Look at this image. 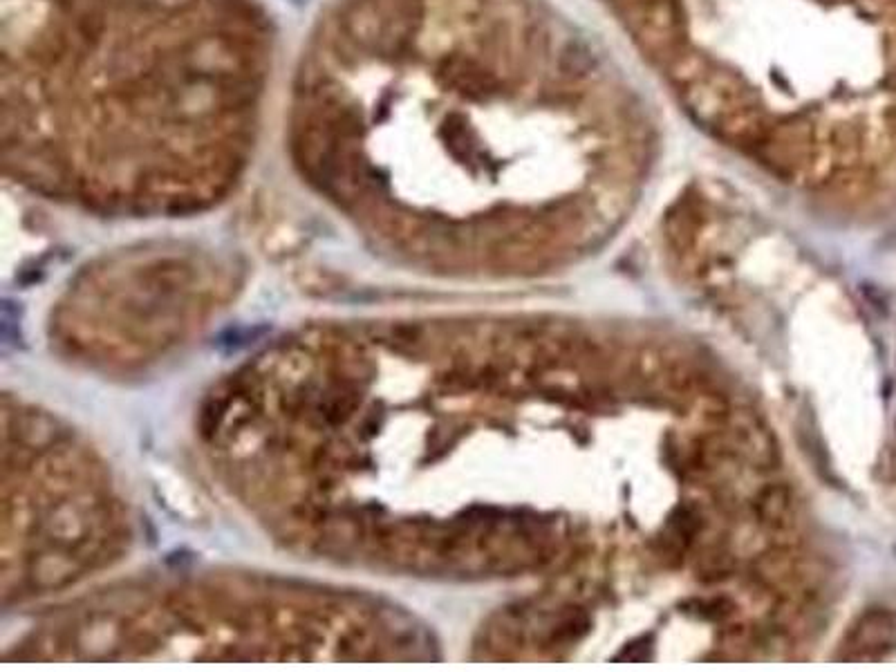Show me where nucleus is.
I'll return each instance as SVG.
<instances>
[{
	"mask_svg": "<svg viewBox=\"0 0 896 672\" xmlns=\"http://www.w3.org/2000/svg\"><path fill=\"white\" fill-rule=\"evenodd\" d=\"M612 7L641 50L655 61L666 65L686 48V14L681 0H614Z\"/></svg>",
	"mask_w": 896,
	"mask_h": 672,
	"instance_id": "f257e3e1",
	"label": "nucleus"
},
{
	"mask_svg": "<svg viewBox=\"0 0 896 672\" xmlns=\"http://www.w3.org/2000/svg\"><path fill=\"white\" fill-rule=\"evenodd\" d=\"M608 3H610V5H612V3H614V0H608Z\"/></svg>",
	"mask_w": 896,
	"mask_h": 672,
	"instance_id": "7ed1b4c3",
	"label": "nucleus"
},
{
	"mask_svg": "<svg viewBox=\"0 0 896 672\" xmlns=\"http://www.w3.org/2000/svg\"><path fill=\"white\" fill-rule=\"evenodd\" d=\"M596 68V59L590 45L583 41H572L558 56V74L567 81H578Z\"/></svg>",
	"mask_w": 896,
	"mask_h": 672,
	"instance_id": "f03ea898",
	"label": "nucleus"
}]
</instances>
